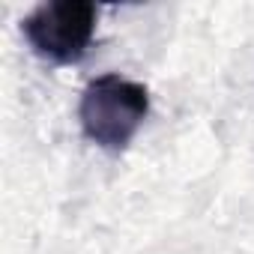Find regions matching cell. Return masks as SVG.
Listing matches in <instances>:
<instances>
[{
  "instance_id": "6da1fadb",
  "label": "cell",
  "mask_w": 254,
  "mask_h": 254,
  "mask_svg": "<svg viewBox=\"0 0 254 254\" xmlns=\"http://www.w3.org/2000/svg\"><path fill=\"white\" fill-rule=\"evenodd\" d=\"M150 114L144 84L123 75H99L87 84L78 105V120L87 141L105 153H123Z\"/></svg>"
},
{
  "instance_id": "7a4b0ae2",
  "label": "cell",
  "mask_w": 254,
  "mask_h": 254,
  "mask_svg": "<svg viewBox=\"0 0 254 254\" xmlns=\"http://www.w3.org/2000/svg\"><path fill=\"white\" fill-rule=\"evenodd\" d=\"M99 9L90 0H51L36 6L24 21V39L30 48L57 66H72L84 60L96 36Z\"/></svg>"
}]
</instances>
